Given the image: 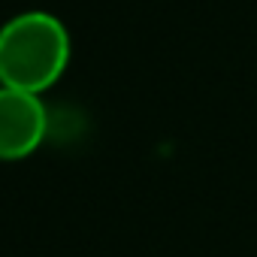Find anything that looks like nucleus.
Here are the masks:
<instances>
[{
  "label": "nucleus",
  "instance_id": "obj_1",
  "mask_svg": "<svg viewBox=\"0 0 257 257\" xmlns=\"http://www.w3.org/2000/svg\"><path fill=\"white\" fill-rule=\"evenodd\" d=\"M67 25L43 10L13 16L0 28V82L31 94L49 91L70 67Z\"/></svg>",
  "mask_w": 257,
  "mask_h": 257
},
{
  "label": "nucleus",
  "instance_id": "obj_2",
  "mask_svg": "<svg viewBox=\"0 0 257 257\" xmlns=\"http://www.w3.org/2000/svg\"><path fill=\"white\" fill-rule=\"evenodd\" d=\"M49 134V112L40 94L0 88V161L31 158Z\"/></svg>",
  "mask_w": 257,
  "mask_h": 257
},
{
  "label": "nucleus",
  "instance_id": "obj_3",
  "mask_svg": "<svg viewBox=\"0 0 257 257\" xmlns=\"http://www.w3.org/2000/svg\"><path fill=\"white\" fill-rule=\"evenodd\" d=\"M0 88H4V82H0Z\"/></svg>",
  "mask_w": 257,
  "mask_h": 257
}]
</instances>
